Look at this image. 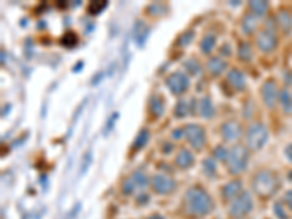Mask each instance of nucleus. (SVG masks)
<instances>
[{
    "mask_svg": "<svg viewBox=\"0 0 292 219\" xmlns=\"http://www.w3.org/2000/svg\"><path fill=\"white\" fill-rule=\"evenodd\" d=\"M215 45H216V37L209 34V35H206V37L200 41V50H202L203 54H210V53L213 51Z\"/></svg>",
    "mask_w": 292,
    "mask_h": 219,
    "instance_id": "23",
    "label": "nucleus"
},
{
    "mask_svg": "<svg viewBox=\"0 0 292 219\" xmlns=\"http://www.w3.org/2000/svg\"><path fill=\"white\" fill-rule=\"evenodd\" d=\"M148 200H149V196L148 194H142V196L137 197V203L139 205H145V203H148Z\"/></svg>",
    "mask_w": 292,
    "mask_h": 219,
    "instance_id": "38",
    "label": "nucleus"
},
{
    "mask_svg": "<svg viewBox=\"0 0 292 219\" xmlns=\"http://www.w3.org/2000/svg\"><path fill=\"white\" fill-rule=\"evenodd\" d=\"M62 44H63L65 47H67V48L75 47V45L78 44V35H76L73 31H67V32L63 35V38H62Z\"/></svg>",
    "mask_w": 292,
    "mask_h": 219,
    "instance_id": "26",
    "label": "nucleus"
},
{
    "mask_svg": "<svg viewBox=\"0 0 292 219\" xmlns=\"http://www.w3.org/2000/svg\"><path fill=\"white\" fill-rule=\"evenodd\" d=\"M151 186L154 188L155 193L158 194H169L175 190L177 184H175V180L172 177L165 174H157L152 177L151 180Z\"/></svg>",
    "mask_w": 292,
    "mask_h": 219,
    "instance_id": "8",
    "label": "nucleus"
},
{
    "mask_svg": "<svg viewBox=\"0 0 292 219\" xmlns=\"http://www.w3.org/2000/svg\"><path fill=\"white\" fill-rule=\"evenodd\" d=\"M91 161H92V154H91V152H86L84 155L82 164H81V175H84L85 173L88 171V168H89V165H91Z\"/></svg>",
    "mask_w": 292,
    "mask_h": 219,
    "instance_id": "34",
    "label": "nucleus"
},
{
    "mask_svg": "<svg viewBox=\"0 0 292 219\" xmlns=\"http://www.w3.org/2000/svg\"><path fill=\"white\" fill-rule=\"evenodd\" d=\"M243 183L240 180H232L229 183H227L224 187H222V197L225 202H232L235 197H238L243 191Z\"/></svg>",
    "mask_w": 292,
    "mask_h": 219,
    "instance_id": "12",
    "label": "nucleus"
},
{
    "mask_svg": "<svg viewBox=\"0 0 292 219\" xmlns=\"http://www.w3.org/2000/svg\"><path fill=\"white\" fill-rule=\"evenodd\" d=\"M285 203L288 205V208L292 211V191H288V193H285Z\"/></svg>",
    "mask_w": 292,
    "mask_h": 219,
    "instance_id": "37",
    "label": "nucleus"
},
{
    "mask_svg": "<svg viewBox=\"0 0 292 219\" xmlns=\"http://www.w3.org/2000/svg\"><path fill=\"white\" fill-rule=\"evenodd\" d=\"M253 191L260 199H270L281 187L279 177L272 170H261L253 178Z\"/></svg>",
    "mask_w": 292,
    "mask_h": 219,
    "instance_id": "2",
    "label": "nucleus"
},
{
    "mask_svg": "<svg viewBox=\"0 0 292 219\" xmlns=\"http://www.w3.org/2000/svg\"><path fill=\"white\" fill-rule=\"evenodd\" d=\"M148 34H149V28L145 25V22L137 21L133 27V40L136 41V44L142 47L148 38Z\"/></svg>",
    "mask_w": 292,
    "mask_h": 219,
    "instance_id": "15",
    "label": "nucleus"
},
{
    "mask_svg": "<svg viewBox=\"0 0 292 219\" xmlns=\"http://www.w3.org/2000/svg\"><path fill=\"white\" fill-rule=\"evenodd\" d=\"M279 101H281V105H282V110L285 113H292V96L290 94V91L284 89L279 92Z\"/></svg>",
    "mask_w": 292,
    "mask_h": 219,
    "instance_id": "22",
    "label": "nucleus"
},
{
    "mask_svg": "<svg viewBox=\"0 0 292 219\" xmlns=\"http://www.w3.org/2000/svg\"><path fill=\"white\" fill-rule=\"evenodd\" d=\"M148 219H165L164 217H161V215H152V217H149Z\"/></svg>",
    "mask_w": 292,
    "mask_h": 219,
    "instance_id": "42",
    "label": "nucleus"
},
{
    "mask_svg": "<svg viewBox=\"0 0 292 219\" xmlns=\"http://www.w3.org/2000/svg\"><path fill=\"white\" fill-rule=\"evenodd\" d=\"M250 9L254 16H263L269 9V3L261 0H253L250 1Z\"/></svg>",
    "mask_w": 292,
    "mask_h": 219,
    "instance_id": "21",
    "label": "nucleus"
},
{
    "mask_svg": "<svg viewBox=\"0 0 292 219\" xmlns=\"http://www.w3.org/2000/svg\"><path fill=\"white\" fill-rule=\"evenodd\" d=\"M183 133H184V130H181V129H175V131H174L172 134H174V137H181V136H183Z\"/></svg>",
    "mask_w": 292,
    "mask_h": 219,
    "instance_id": "41",
    "label": "nucleus"
},
{
    "mask_svg": "<svg viewBox=\"0 0 292 219\" xmlns=\"http://www.w3.org/2000/svg\"><path fill=\"white\" fill-rule=\"evenodd\" d=\"M184 212L186 215L192 217V218H200L209 215L213 208V199L209 196L208 191H205L200 187H192L186 191L184 194Z\"/></svg>",
    "mask_w": 292,
    "mask_h": 219,
    "instance_id": "1",
    "label": "nucleus"
},
{
    "mask_svg": "<svg viewBox=\"0 0 292 219\" xmlns=\"http://www.w3.org/2000/svg\"><path fill=\"white\" fill-rule=\"evenodd\" d=\"M221 134L225 142H235L241 137L243 127L237 120H228L221 126Z\"/></svg>",
    "mask_w": 292,
    "mask_h": 219,
    "instance_id": "9",
    "label": "nucleus"
},
{
    "mask_svg": "<svg viewBox=\"0 0 292 219\" xmlns=\"http://www.w3.org/2000/svg\"><path fill=\"white\" fill-rule=\"evenodd\" d=\"M184 136L189 142V145L196 149V151H200L205 145H206V134L202 126L199 125H187L184 129Z\"/></svg>",
    "mask_w": 292,
    "mask_h": 219,
    "instance_id": "6",
    "label": "nucleus"
},
{
    "mask_svg": "<svg viewBox=\"0 0 292 219\" xmlns=\"http://www.w3.org/2000/svg\"><path fill=\"white\" fill-rule=\"evenodd\" d=\"M222 53H224V54H228V56H229V54H231V47L225 44V45L222 47Z\"/></svg>",
    "mask_w": 292,
    "mask_h": 219,
    "instance_id": "40",
    "label": "nucleus"
},
{
    "mask_svg": "<svg viewBox=\"0 0 292 219\" xmlns=\"http://www.w3.org/2000/svg\"><path fill=\"white\" fill-rule=\"evenodd\" d=\"M203 171L209 175L213 177L216 173V164L213 162V159H205L203 161Z\"/></svg>",
    "mask_w": 292,
    "mask_h": 219,
    "instance_id": "30",
    "label": "nucleus"
},
{
    "mask_svg": "<svg viewBox=\"0 0 292 219\" xmlns=\"http://www.w3.org/2000/svg\"><path fill=\"white\" fill-rule=\"evenodd\" d=\"M190 87V79L183 72H174L167 78V88L174 95L184 94Z\"/></svg>",
    "mask_w": 292,
    "mask_h": 219,
    "instance_id": "7",
    "label": "nucleus"
},
{
    "mask_svg": "<svg viewBox=\"0 0 292 219\" xmlns=\"http://www.w3.org/2000/svg\"><path fill=\"white\" fill-rule=\"evenodd\" d=\"M251 211H253V200L250 193L247 191H243L229 205V217L232 219L246 218Z\"/></svg>",
    "mask_w": 292,
    "mask_h": 219,
    "instance_id": "5",
    "label": "nucleus"
},
{
    "mask_svg": "<svg viewBox=\"0 0 292 219\" xmlns=\"http://www.w3.org/2000/svg\"><path fill=\"white\" fill-rule=\"evenodd\" d=\"M184 66H186V69H187L192 75H197V73L202 70V66H200V63H199L196 59H189V60L184 63Z\"/></svg>",
    "mask_w": 292,
    "mask_h": 219,
    "instance_id": "28",
    "label": "nucleus"
},
{
    "mask_svg": "<svg viewBox=\"0 0 292 219\" xmlns=\"http://www.w3.org/2000/svg\"><path fill=\"white\" fill-rule=\"evenodd\" d=\"M148 140H149V130H148V129H142V130L137 133V136H136V139H134L133 148H134L136 151H139V149H142V148L148 143Z\"/></svg>",
    "mask_w": 292,
    "mask_h": 219,
    "instance_id": "24",
    "label": "nucleus"
},
{
    "mask_svg": "<svg viewBox=\"0 0 292 219\" xmlns=\"http://www.w3.org/2000/svg\"><path fill=\"white\" fill-rule=\"evenodd\" d=\"M227 81L231 87L237 89V91H243L246 88V76L241 70L232 69L231 72H228Z\"/></svg>",
    "mask_w": 292,
    "mask_h": 219,
    "instance_id": "13",
    "label": "nucleus"
},
{
    "mask_svg": "<svg viewBox=\"0 0 292 219\" xmlns=\"http://www.w3.org/2000/svg\"><path fill=\"white\" fill-rule=\"evenodd\" d=\"M241 27H243V30H244V32H246V34H251V32H254V30H256V18H254V15L249 13V15L243 19Z\"/></svg>",
    "mask_w": 292,
    "mask_h": 219,
    "instance_id": "25",
    "label": "nucleus"
},
{
    "mask_svg": "<svg viewBox=\"0 0 292 219\" xmlns=\"http://www.w3.org/2000/svg\"><path fill=\"white\" fill-rule=\"evenodd\" d=\"M79 209H81V203H78V205H75L73 208H72V211L67 214V217L66 219H73L76 215H78V212H79Z\"/></svg>",
    "mask_w": 292,
    "mask_h": 219,
    "instance_id": "36",
    "label": "nucleus"
},
{
    "mask_svg": "<svg viewBox=\"0 0 292 219\" xmlns=\"http://www.w3.org/2000/svg\"><path fill=\"white\" fill-rule=\"evenodd\" d=\"M261 96H263L264 104H266L269 108H273V107H275V102H276V99L279 98V92H278L276 84H275L273 81H267V82L261 87Z\"/></svg>",
    "mask_w": 292,
    "mask_h": 219,
    "instance_id": "11",
    "label": "nucleus"
},
{
    "mask_svg": "<svg viewBox=\"0 0 292 219\" xmlns=\"http://www.w3.org/2000/svg\"><path fill=\"white\" fill-rule=\"evenodd\" d=\"M276 22L281 27L284 32H291L292 30V18L288 12H279L276 15Z\"/></svg>",
    "mask_w": 292,
    "mask_h": 219,
    "instance_id": "19",
    "label": "nucleus"
},
{
    "mask_svg": "<svg viewBox=\"0 0 292 219\" xmlns=\"http://www.w3.org/2000/svg\"><path fill=\"white\" fill-rule=\"evenodd\" d=\"M195 164V156L190 151L181 149L175 156V165L181 170H189Z\"/></svg>",
    "mask_w": 292,
    "mask_h": 219,
    "instance_id": "14",
    "label": "nucleus"
},
{
    "mask_svg": "<svg viewBox=\"0 0 292 219\" xmlns=\"http://www.w3.org/2000/svg\"><path fill=\"white\" fill-rule=\"evenodd\" d=\"M199 113L202 117L205 119H210L215 114V107L212 104V99L209 96H203L199 102Z\"/></svg>",
    "mask_w": 292,
    "mask_h": 219,
    "instance_id": "18",
    "label": "nucleus"
},
{
    "mask_svg": "<svg viewBox=\"0 0 292 219\" xmlns=\"http://www.w3.org/2000/svg\"><path fill=\"white\" fill-rule=\"evenodd\" d=\"M267 137H269L267 127L261 123H253L246 131V143L251 151L261 149L266 145Z\"/></svg>",
    "mask_w": 292,
    "mask_h": 219,
    "instance_id": "4",
    "label": "nucleus"
},
{
    "mask_svg": "<svg viewBox=\"0 0 292 219\" xmlns=\"http://www.w3.org/2000/svg\"><path fill=\"white\" fill-rule=\"evenodd\" d=\"M193 32L192 31H189V32H186V34H183V37L180 38V44L181 45H186V44H189L192 40H193Z\"/></svg>",
    "mask_w": 292,
    "mask_h": 219,
    "instance_id": "35",
    "label": "nucleus"
},
{
    "mask_svg": "<svg viewBox=\"0 0 292 219\" xmlns=\"http://www.w3.org/2000/svg\"><path fill=\"white\" fill-rule=\"evenodd\" d=\"M164 107H165V104H164L161 96H158V95H152L151 96V99H149V111H151V114L154 117H161L164 114Z\"/></svg>",
    "mask_w": 292,
    "mask_h": 219,
    "instance_id": "16",
    "label": "nucleus"
},
{
    "mask_svg": "<svg viewBox=\"0 0 292 219\" xmlns=\"http://www.w3.org/2000/svg\"><path fill=\"white\" fill-rule=\"evenodd\" d=\"M273 212L279 219H288V215H287V212L284 209V203L282 202H276L273 205Z\"/></svg>",
    "mask_w": 292,
    "mask_h": 219,
    "instance_id": "31",
    "label": "nucleus"
},
{
    "mask_svg": "<svg viewBox=\"0 0 292 219\" xmlns=\"http://www.w3.org/2000/svg\"><path fill=\"white\" fill-rule=\"evenodd\" d=\"M256 43H257V47H259L260 51H263V53H272V51L276 48L278 38H276V35H275L273 31L264 30V31H261V32L257 35Z\"/></svg>",
    "mask_w": 292,
    "mask_h": 219,
    "instance_id": "10",
    "label": "nucleus"
},
{
    "mask_svg": "<svg viewBox=\"0 0 292 219\" xmlns=\"http://www.w3.org/2000/svg\"><path fill=\"white\" fill-rule=\"evenodd\" d=\"M107 7V1H91L89 4H88V12H89V15H98V13H101L104 9Z\"/></svg>",
    "mask_w": 292,
    "mask_h": 219,
    "instance_id": "27",
    "label": "nucleus"
},
{
    "mask_svg": "<svg viewBox=\"0 0 292 219\" xmlns=\"http://www.w3.org/2000/svg\"><path fill=\"white\" fill-rule=\"evenodd\" d=\"M238 56L244 62H249L251 59V48L247 43H241L238 45Z\"/></svg>",
    "mask_w": 292,
    "mask_h": 219,
    "instance_id": "29",
    "label": "nucleus"
},
{
    "mask_svg": "<svg viewBox=\"0 0 292 219\" xmlns=\"http://www.w3.org/2000/svg\"><path fill=\"white\" fill-rule=\"evenodd\" d=\"M129 178H130V181L133 183V186H134L136 190L145 188V187L148 186V183H149L148 175L145 174V173H142V171H136L134 174H131V177H129Z\"/></svg>",
    "mask_w": 292,
    "mask_h": 219,
    "instance_id": "20",
    "label": "nucleus"
},
{
    "mask_svg": "<svg viewBox=\"0 0 292 219\" xmlns=\"http://www.w3.org/2000/svg\"><path fill=\"white\" fill-rule=\"evenodd\" d=\"M228 154H229V151H228L225 146H218V148H215V151H213V155H215V158H218V159H222V161H227V158H228Z\"/></svg>",
    "mask_w": 292,
    "mask_h": 219,
    "instance_id": "33",
    "label": "nucleus"
},
{
    "mask_svg": "<svg viewBox=\"0 0 292 219\" xmlns=\"http://www.w3.org/2000/svg\"><path fill=\"white\" fill-rule=\"evenodd\" d=\"M227 168L231 174L237 175L246 171L247 162H249V151L243 145H235L229 149L228 158H227Z\"/></svg>",
    "mask_w": 292,
    "mask_h": 219,
    "instance_id": "3",
    "label": "nucleus"
},
{
    "mask_svg": "<svg viewBox=\"0 0 292 219\" xmlns=\"http://www.w3.org/2000/svg\"><path fill=\"white\" fill-rule=\"evenodd\" d=\"M285 155H287V158H288V159L292 162V143L285 148Z\"/></svg>",
    "mask_w": 292,
    "mask_h": 219,
    "instance_id": "39",
    "label": "nucleus"
},
{
    "mask_svg": "<svg viewBox=\"0 0 292 219\" xmlns=\"http://www.w3.org/2000/svg\"><path fill=\"white\" fill-rule=\"evenodd\" d=\"M187 113H189V107H187L186 101H180V102H177V107H175V116H177V117H184V116H187Z\"/></svg>",
    "mask_w": 292,
    "mask_h": 219,
    "instance_id": "32",
    "label": "nucleus"
},
{
    "mask_svg": "<svg viewBox=\"0 0 292 219\" xmlns=\"http://www.w3.org/2000/svg\"><path fill=\"white\" fill-rule=\"evenodd\" d=\"M208 69L213 76H219L222 72H225V69H227V62L222 60L221 57H212V59L209 60Z\"/></svg>",
    "mask_w": 292,
    "mask_h": 219,
    "instance_id": "17",
    "label": "nucleus"
}]
</instances>
